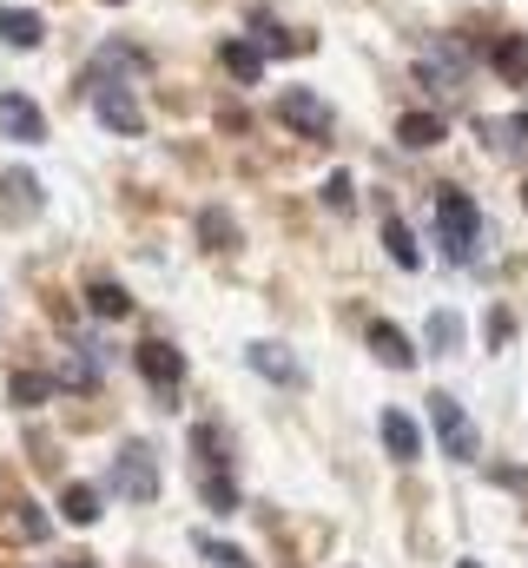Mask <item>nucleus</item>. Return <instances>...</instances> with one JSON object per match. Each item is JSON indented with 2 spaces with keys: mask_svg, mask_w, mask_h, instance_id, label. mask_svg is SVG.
<instances>
[{
  "mask_svg": "<svg viewBox=\"0 0 528 568\" xmlns=\"http://www.w3.org/2000/svg\"><path fill=\"white\" fill-rule=\"evenodd\" d=\"M60 516H67L73 529H93V523H100V489H93V483H67Z\"/></svg>",
  "mask_w": 528,
  "mask_h": 568,
  "instance_id": "2eb2a0df",
  "label": "nucleus"
},
{
  "mask_svg": "<svg viewBox=\"0 0 528 568\" xmlns=\"http://www.w3.org/2000/svg\"><path fill=\"white\" fill-rule=\"evenodd\" d=\"M277 120H284L297 140H331V133H337L331 100H324V93H311V87H291V93L277 100Z\"/></svg>",
  "mask_w": 528,
  "mask_h": 568,
  "instance_id": "f03ea898",
  "label": "nucleus"
},
{
  "mask_svg": "<svg viewBox=\"0 0 528 568\" xmlns=\"http://www.w3.org/2000/svg\"><path fill=\"white\" fill-rule=\"evenodd\" d=\"M384 245H390V258L403 265V272H416V265H423V252H416V232H409L403 219H390V225H384Z\"/></svg>",
  "mask_w": 528,
  "mask_h": 568,
  "instance_id": "6ab92c4d",
  "label": "nucleus"
},
{
  "mask_svg": "<svg viewBox=\"0 0 528 568\" xmlns=\"http://www.w3.org/2000/svg\"><path fill=\"white\" fill-rule=\"evenodd\" d=\"M436 232H443V252H449L456 265H469L476 245H483V212H476V199L456 192V185H443V192H436Z\"/></svg>",
  "mask_w": 528,
  "mask_h": 568,
  "instance_id": "f257e3e1",
  "label": "nucleus"
},
{
  "mask_svg": "<svg viewBox=\"0 0 528 568\" xmlns=\"http://www.w3.org/2000/svg\"><path fill=\"white\" fill-rule=\"evenodd\" d=\"M7 390H13V404H27V410H33V404H47V390H53V384H47V377H33V371H13V384H7Z\"/></svg>",
  "mask_w": 528,
  "mask_h": 568,
  "instance_id": "4be33fe9",
  "label": "nucleus"
},
{
  "mask_svg": "<svg viewBox=\"0 0 528 568\" xmlns=\"http://www.w3.org/2000/svg\"><path fill=\"white\" fill-rule=\"evenodd\" d=\"M132 364H139V377H145L152 390H165V397H172V390H179V377H185V357H179L172 344H159V337H152V344H139V351H132Z\"/></svg>",
  "mask_w": 528,
  "mask_h": 568,
  "instance_id": "0eeeda50",
  "label": "nucleus"
},
{
  "mask_svg": "<svg viewBox=\"0 0 528 568\" xmlns=\"http://www.w3.org/2000/svg\"><path fill=\"white\" fill-rule=\"evenodd\" d=\"M496 73H502V80H516V87L528 80V40H522V33L496 40Z\"/></svg>",
  "mask_w": 528,
  "mask_h": 568,
  "instance_id": "a211bd4d",
  "label": "nucleus"
},
{
  "mask_svg": "<svg viewBox=\"0 0 528 568\" xmlns=\"http://www.w3.org/2000/svg\"><path fill=\"white\" fill-rule=\"evenodd\" d=\"M67 568H93V562H67Z\"/></svg>",
  "mask_w": 528,
  "mask_h": 568,
  "instance_id": "cd10ccee",
  "label": "nucleus"
},
{
  "mask_svg": "<svg viewBox=\"0 0 528 568\" xmlns=\"http://www.w3.org/2000/svg\"><path fill=\"white\" fill-rule=\"evenodd\" d=\"M245 364H252L258 377H271V384H297V377H304L297 357H284L277 344H245Z\"/></svg>",
  "mask_w": 528,
  "mask_h": 568,
  "instance_id": "ddd939ff",
  "label": "nucleus"
},
{
  "mask_svg": "<svg viewBox=\"0 0 528 568\" xmlns=\"http://www.w3.org/2000/svg\"><path fill=\"white\" fill-rule=\"evenodd\" d=\"M106 7H120V0H106Z\"/></svg>",
  "mask_w": 528,
  "mask_h": 568,
  "instance_id": "c756f323",
  "label": "nucleus"
},
{
  "mask_svg": "<svg viewBox=\"0 0 528 568\" xmlns=\"http://www.w3.org/2000/svg\"><path fill=\"white\" fill-rule=\"evenodd\" d=\"M93 113H100V126H106V133H126V140L145 126L139 93H132V87H120V80H93Z\"/></svg>",
  "mask_w": 528,
  "mask_h": 568,
  "instance_id": "7ed1b4c3",
  "label": "nucleus"
},
{
  "mask_svg": "<svg viewBox=\"0 0 528 568\" xmlns=\"http://www.w3.org/2000/svg\"><path fill=\"white\" fill-rule=\"evenodd\" d=\"M509 331H516V324H509V311H489V344H496V351L509 344Z\"/></svg>",
  "mask_w": 528,
  "mask_h": 568,
  "instance_id": "a878e982",
  "label": "nucleus"
},
{
  "mask_svg": "<svg viewBox=\"0 0 528 568\" xmlns=\"http://www.w3.org/2000/svg\"><path fill=\"white\" fill-rule=\"evenodd\" d=\"M199 556H205V562H219V568H245V556H238L232 542H212V536H199Z\"/></svg>",
  "mask_w": 528,
  "mask_h": 568,
  "instance_id": "b1692460",
  "label": "nucleus"
},
{
  "mask_svg": "<svg viewBox=\"0 0 528 568\" xmlns=\"http://www.w3.org/2000/svg\"><path fill=\"white\" fill-rule=\"evenodd\" d=\"M205 503H212L219 516H238V489L225 483V469H205Z\"/></svg>",
  "mask_w": 528,
  "mask_h": 568,
  "instance_id": "aec40b11",
  "label": "nucleus"
},
{
  "mask_svg": "<svg viewBox=\"0 0 528 568\" xmlns=\"http://www.w3.org/2000/svg\"><path fill=\"white\" fill-rule=\"evenodd\" d=\"M522 199H528V185H522Z\"/></svg>",
  "mask_w": 528,
  "mask_h": 568,
  "instance_id": "7c9ffc66",
  "label": "nucleus"
},
{
  "mask_svg": "<svg viewBox=\"0 0 528 568\" xmlns=\"http://www.w3.org/2000/svg\"><path fill=\"white\" fill-rule=\"evenodd\" d=\"M40 212V179L33 172H0V219H33Z\"/></svg>",
  "mask_w": 528,
  "mask_h": 568,
  "instance_id": "6e6552de",
  "label": "nucleus"
},
{
  "mask_svg": "<svg viewBox=\"0 0 528 568\" xmlns=\"http://www.w3.org/2000/svg\"><path fill=\"white\" fill-rule=\"evenodd\" d=\"M199 239H205V252H232V245H238V225H232V212L205 205V212H199Z\"/></svg>",
  "mask_w": 528,
  "mask_h": 568,
  "instance_id": "f3484780",
  "label": "nucleus"
},
{
  "mask_svg": "<svg viewBox=\"0 0 528 568\" xmlns=\"http://www.w3.org/2000/svg\"><path fill=\"white\" fill-rule=\"evenodd\" d=\"M456 344H463L456 311H436V317H429V351H456Z\"/></svg>",
  "mask_w": 528,
  "mask_h": 568,
  "instance_id": "412c9836",
  "label": "nucleus"
},
{
  "mask_svg": "<svg viewBox=\"0 0 528 568\" xmlns=\"http://www.w3.org/2000/svg\"><path fill=\"white\" fill-rule=\"evenodd\" d=\"M219 67H225L238 87H252V80H264V47L258 40H225V47H219Z\"/></svg>",
  "mask_w": 528,
  "mask_h": 568,
  "instance_id": "9d476101",
  "label": "nucleus"
},
{
  "mask_svg": "<svg viewBox=\"0 0 528 568\" xmlns=\"http://www.w3.org/2000/svg\"><path fill=\"white\" fill-rule=\"evenodd\" d=\"M456 568H476V562H456Z\"/></svg>",
  "mask_w": 528,
  "mask_h": 568,
  "instance_id": "c85d7f7f",
  "label": "nucleus"
},
{
  "mask_svg": "<svg viewBox=\"0 0 528 568\" xmlns=\"http://www.w3.org/2000/svg\"><path fill=\"white\" fill-rule=\"evenodd\" d=\"M113 489H120L126 503H152V496H159V463H152L145 443H126V449L113 456Z\"/></svg>",
  "mask_w": 528,
  "mask_h": 568,
  "instance_id": "20e7f679",
  "label": "nucleus"
},
{
  "mask_svg": "<svg viewBox=\"0 0 528 568\" xmlns=\"http://www.w3.org/2000/svg\"><path fill=\"white\" fill-rule=\"evenodd\" d=\"M496 145H502V152H516V159H528V120H509V126H496Z\"/></svg>",
  "mask_w": 528,
  "mask_h": 568,
  "instance_id": "393cba45",
  "label": "nucleus"
},
{
  "mask_svg": "<svg viewBox=\"0 0 528 568\" xmlns=\"http://www.w3.org/2000/svg\"><path fill=\"white\" fill-rule=\"evenodd\" d=\"M87 311H93V317H126V311H132L126 284H113V278H93V284H87Z\"/></svg>",
  "mask_w": 528,
  "mask_h": 568,
  "instance_id": "dca6fc26",
  "label": "nucleus"
},
{
  "mask_svg": "<svg viewBox=\"0 0 528 568\" xmlns=\"http://www.w3.org/2000/svg\"><path fill=\"white\" fill-rule=\"evenodd\" d=\"M0 40H7V47H40V40H47V20L27 13V7H0Z\"/></svg>",
  "mask_w": 528,
  "mask_h": 568,
  "instance_id": "4468645a",
  "label": "nucleus"
},
{
  "mask_svg": "<svg viewBox=\"0 0 528 568\" xmlns=\"http://www.w3.org/2000/svg\"><path fill=\"white\" fill-rule=\"evenodd\" d=\"M429 424H436L443 449H449L456 463H469V456H476V424L463 417V404H456V397H429Z\"/></svg>",
  "mask_w": 528,
  "mask_h": 568,
  "instance_id": "39448f33",
  "label": "nucleus"
},
{
  "mask_svg": "<svg viewBox=\"0 0 528 568\" xmlns=\"http://www.w3.org/2000/svg\"><path fill=\"white\" fill-rule=\"evenodd\" d=\"M384 449H390L396 463H416V456H423V429L409 424V417H403V410H384Z\"/></svg>",
  "mask_w": 528,
  "mask_h": 568,
  "instance_id": "9b49d317",
  "label": "nucleus"
},
{
  "mask_svg": "<svg viewBox=\"0 0 528 568\" xmlns=\"http://www.w3.org/2000/svg\"><path fill=\"white\" fill-rule=\"evenodd\" d=\"M0 140L40 145V140H47V113H40L27 93H0Z\"/></svg>",
  "mask_w": 528,
  "mask_h": 568,
  "instance_id": "423d86ee",
  "label": "nucleus"
},
{
  "mask_svg": "<svg viewBox=\"0 0 528 568\" xmlns=\"http://www.w3.org/2000/svg\"><path fill=\"white\" fill-rule=\"evenodd\" d=\"M364 337H370L377 364H390V371H409V364H416V344H409V331H396V324H384V317H377Z\"/></svg>",
  "mask_w": 528,
  "mask_h": 568,
  "instance_id": "1a4fd4ad",
  "label": "nucleus"
},
{
  "mask_svg": "<svg viewBox=\"0 0 528 568\" xmlns=\"http://www.w3.org/2000/svg\"><path fill=\"white\" fill-rule=\"evenodd\" d=\"M443 113H403L396 120V145H409V152H429V145H443Z\"/></svg>",
  "mask_w": 528,
  "mask_h": 568,
  "instance_id": "f8f14e48",
  "label": "nucleus"
},
{
  "mask_svg": "<svg viewBox=\"0 0 528 568\" xmlns=\"http://www.w3.org/2000/svg\"><path fill=\"white\" fill-rule=\"evenodd\" d=\"M324 205H331V212L357 205V185H351V172H331V185H324Z\"/></svg>",
  "mask_w": 528,
  "mask_h": 568,
  "instance_id": "5701e85b",
  "label": "nucleus"
},
{
  "mask_svg": "<svg viewBox=\"0 0 528 568\" xmlns=\"http://www.w3.org/2000/svg\"><path fill=\"white\" fill-rule=\"evenodd\" d=\"M20 529H27V536H33V542H40V536H47V516H40V509H33V503H20Z\"/></svg>",
  "mask_w": 528,
  "mask_h": 568,
  "instance_id": "bb28decb",
  "label": "nucleus"
}]
</instances>
